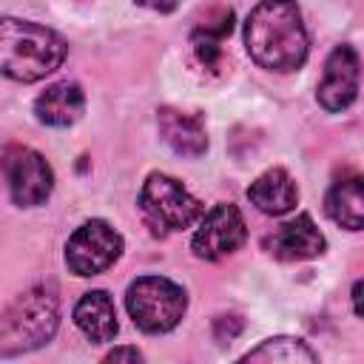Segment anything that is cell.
Masks as SVG:
<instances>
[{
	"label": "cell",
	"mask_w": 364,
	"mask_h": 364,
	"mask_svg": "<svg viewBox=\"0 0 364 364\" xmlns=\"http://www.w3.org/2000/svg\"><path fill=\"white\" fill-rule=\"evenodd\" d=\"M245 48L267 71H299L307 60V28L293 0H262L245 20Z\"/></svg>",
	"instance_id": "cell-1"
},
{
	"label": "cell",
	"mask_w": 364,
	"mask_h": 364,
	"mask_svg": "<svg viewBox=\"0 0 364 364\" xmlns=\"http://www.w3.org/2000/svg\"><path fill=\"white\" fill-rule=\"evenodd\" d=\"M68 54L65 40L31 20L0 17V74L14 82H37L54 74Z\"/></svg>",
	"instance_id": "cell-2"
},
{
	"label": "cell",
	"mask_w": 364,
	"mask_h": 364,
	"mask_svg": "<svg viewBox=\"0 0 364 364\" xmlns=\"http://www.w3.org/2000/svg\"><path fill=\"white\" fill-rule=\"evenodd\" d=\"M60 324V299L51 287L34 284L0 316V355L31 353L51 341Z\"/></svg>",
	"instance_id": "cell-3"
},
{
	"label": "cell",
	"mask_w": 364,
	"mask_h": 364,
	"mask_svg": "<svg viewBox=\"0 0 364 364\" xmlns=\"http://www.w3.org/2000/svg\"><path fill=\"white\" fill-rule=\"evenodd\" d=\"M139 210L154 236H168L173 230L191 228L202 213V202L173 176L148 173L139 191Z\"/></svg>",
	"instance_id": "cell-4"
},
{
	"label": "cell",
	"mask_w": 364,
	"mask_h": 364,
	"mask_svg": "<svg viewBox=\"0 0 364 364\" xmlns=\"http://www.w3.org/2000/svg\"><path fill=\"white\" fill-rule=\"evenodd\" d=\"M125 310L142 333H171L188 310V293L165 276H139L128 284Z\"/></svg>",
	"instance_id": "cell-5"
},
{
	"label": "cell",
	"mask_w": 364,
	"mask_h": 364,
	"mask_svg": "<svg viewBox=\"0 0 364 364\" xmlns=\"http://www.w3.org/2000/svg\"><path fill=\"white\" fill-rule=\"evenodd\" d=\"M0 168L9 185V196L20 208L43 205L54 191V171L43 154L28 145H9L0 156Z\"/></svg>",
	"instance_id": "cell-6"
},
{
	"label": "cell",
	"mask_w": 364,
	"mask_h": 364,
	"mask_svg": "<svg viewBox=\"0 0 364 364\" xmlns=\"http://www.w3.org/2000/svg\"><path fill=\"white\" fill-rule=\"evenodd\" d=\"M122 253V236L105 219L82 222L65 242V264L74 276H97L108 270Z\"/></svg>",
	"instance_id": "cell-7"
},
{
	"label": "cell",
	"mask_w": 364,
	"mask_h": 364,
	"mask_svg": "<svg viewBox=\"0 0 364 364\" xmlns=\"http://www.w3.org/2000/svg\"><path fill=\"white\" fill-rule=\"evenodd\" d=\"M245 239H247V225H245L242 210L230 202H219L208 213L199 216V228L193 230L191 250L199 259L216 262L222 256L236 253L245 245Z\"/></svg>",
	"instance_id": "cell-8"
},
{
	"label": "cell",
	"mask_w": 364,
	"mask_h": 364,
	"mask_svg": "<svg viewBox=\"0 0 364 364\" xmlns=\"http://www.w3.org/2000/svg\"><path fill=\"white\" fill-rule=\"evenodd\" d=\"M358 97V54L353 46H336L324 63V74L316 88V100L324 111L338 114Z\"/></svg>",
	"instance_id": "cell-9"
},
{
	"label": "cell",
	"mask_w": 364,
	"mask_h": 364,
	"mask_svg": "<svg viewBox=\"0 0 364 364\" xmlns=\"http://www.w3.org/2000/svg\"><path fill=\"white\" fill-rule=\"evenodd\" d=\"M264 247L282 262H304L321 256L327 242L324 233L316 228V222L307 213H299L296 219L273 228V233L264 239Z\"/></svg>",
	"instance_id": "cell-10"
},
{
	"label": "cell",
	"mask_w": 364,
	"mask_h": 364,
	"mask_svg": "<svg viewBox=\"0 0 364 364\" xmlns=\"http://www.w3.org/2000/svg\"><path fill=\"white\" fill-rule=\"evenodd\" d=\"M156 125L173 154L196 159L208 151V131H205V122L199 114H191V111H182L173 105H162L156 111Z\"/></svg>",
	"instance_id": "cell-11"
},
{
	"label": "cell",
	"mask_w": 364,
	"mask_h": 364,
	"mask_svg": "<svg viewBox=\"0 0 364 364\" xmlns=\"http://www.w3.org/2000/svg\"><path fill=\"white\" fill-rule=\"evenodd\" d=\"M247 199L256 210L267 213V216H284L296 208L299 202V188L293 182V176L284 168H267L264 173H259L250 188H247Z\"/></svg>",
	"instance_id": "cell-12"
},
{
	"label": "cell",
	"mask_w": 364,
	"mask_h": 364,
	"mask_svg": "<svg viewBox=\"0 0 364 364\" xmlns=\"http://www.w3.org/2000/svg\"><path fill=\"white\" fill-rule=\"evenodd\" d=\"M85 111V94L77 82H54L34 100V114L43 125L51 128H68L74 125Z\"/></svg>",
	"instance_id": "cell-13"
},
{
	"label": "cell",
	"mask_w": 364,
	"mask_h": 364,
	"mask_svg": "<svg viewBox=\"0 0 364 364\" xmlns=\"http://www.w3.org/2000/svg\"><path fill=\"white\" fill-rule=\"evenodd\" d=\"M74 324L80 327V333L94 341V344H105L117 336L119 324H117V307L114 299L105 290H91L85 293L77 304H74Z\"/></svg>",
	"instance_id": "cell-14"
},
{
	"label": "cell",
	"mask_w": 364,
	"mask_h": 364,
	"mask_svg": "<svg viewBox=\"0 0 364 364\" xmlns=\"http://www.w3.org/2000/svg\"><path fill=\"white\" fill-rule=\"evenodd\" d=\"M324 210L327 216L347 228V230H361L364 225V193H361V176L350 173L341 176L330 185L327 196H324Z\"/></svg>",
	"instance_id": "cell-15"
},
{
	"label": "cell",
	"mask_w": 364,
	"mask_h": 364,
	"mask_svg": "<svg viewBox=\"0 0 364 364\" xmlns=\"http://www.w3.org/2000/svg\"><path fill=\"white\" fill-rule=\"evenodd\" d=\"M233 31V11L230 9H213V14H208V20H202L193 34H191V43H193V51L199 57V63L210 71L219 68V60H222V40Z\"/></svg>",
	"instance_id": "cell-16"
},
{
	"label": "cell",
	"mask_w": 364,
	"mask_h": 364,
	"mask_svg": "<svg viewBox=\"0 0 364 364\" xmlns=\"http://www.w3.org/2000/svg\"><path fill=\"white\" fill-rule=\"evenodd\" d=\"M242 361H282V364H316L318 355L293 336H276V338H264L259 347L247 350L242 355Z\"/></svg>",
	"instance_id": "cell-17"
},
{
	"label": "cell",
	"mask_w": 364,
	"mask_h": 364,
	"mask_svg": "<svg viewBox=\"0 0 364 364\" xmlns=\"http://www.w3.org/2000/svg\"><path fill=\"white\" fill-rule=\"evenodd\" d=\"M239 330H242V318L239 316H219L216 324H213V333H216L219 341H230L233 336H239Z\"/></svg>",
	"instance_id": "cell-18"
},
{
	"label": "cell",
	"mask_w": 364,
	"mask_h": 364,
	"mask_svg": "<svg viewBox=\"0 0 364 364\" xmlns=\"http://www.w3.org/2000/svg\"><path fill=\"white\" fill-rule=\"evenodd\" d=\"M105 361H142V353L136 347H114L105 355Z\"/></svg>",
	"instance_id": "cell-19"
},
{
	"label": "cell",
	"mask_w": 364,
	"mask_h": 364,
	"mask_svg": "<svg viewBox=\"0 0 364 364\" xmlns=\"http://www.w3.org/2000/svg\"><path fill=\"white\" fill-rule=\"evenodd\" d=\"M139 6H145V9H151V11H159V14H168V11H173L182 0H136Z\"/></svg>",
	"instance_id": "cell-20"
},
{
	"label": "cell",
	"mask_w": 364,
	"mask_h": 364,
	"mask_svg": "<svg viewBox=\"0 0 364 364\" xmlns=\"http://www.w3.org/2000/svg\"><path fill=\"white\" fill-rule=\"evenodd\" d=\"M353 310H355V316H361V282L353 284Z\"/></svg>",
	"instance_id": "cell-21"
}]
</instances>
